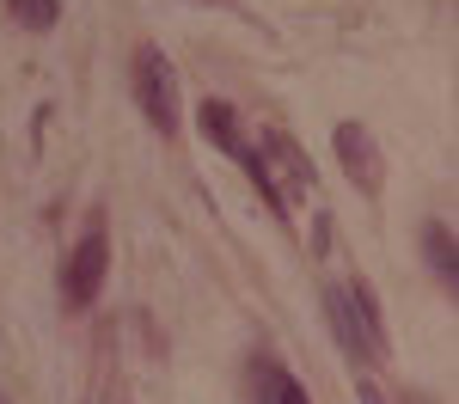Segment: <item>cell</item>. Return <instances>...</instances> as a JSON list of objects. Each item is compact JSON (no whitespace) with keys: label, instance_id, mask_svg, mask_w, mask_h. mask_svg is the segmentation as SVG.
<instances>
[{"label":"cell","instance_id":"obj_6","mask_svg":"<svg viewBox=\"0 0 459 404\" xmlns=\"http://www.w3.org/2000/svg\"><path fill=\"white\" fill-rule=\"evenodd\" d=\"M251 386H257V404H313L282 362H251Z\"/></svg>","mask_w":459,"mask_h":404},{"label":"cell","instance_id":"obj_7","mask_svg":"<svg viewBox=\"0 0 459 404\" xmlns=\"http://www.w3.org/2000/svg\"><path fill=\"white\" fill-rule=\"evenodd\" d=\"M423 257H429V270H435V276H441V288L454 294V227H447V220H429L423 227Z\"/></svg>","mask_w":459,"mask_h":404},{"label":"cell","instance_id":"obj_1","mask_svg":"<svg viewBox=\"0 0 459 404\" xmlns=\"http://www.w3.org/2000/svg\"><path fill=\"white\" fill-rule=\"evenodd\" d=\"M325 313H331V331L337 343L350 349L355 362H386L392 356V337H386V319H380V300L374 288L355 276L343 288H325Z\"/></svg>","mask_w":459,"mask_h":404},{"label":"cell","instance_id":"obj_4","mask_svg":"<svg viewBox=\"0 0 459 404\" xmlns=\"http://www.w3.org/2000/svg\"><path fill=\"white\" fill-rule=\"evenodd\" d=\"M331 153H337L343 178H350L361 196H380V190H386V153H380V142H374V129H368V123H337Z\"/></svg>","mask_w":459,"mask_h":404},{"label":"cell","instance_id":"obj_8","mask_svg":"<svg viewBox=\"0 0 459 404\" xmlns=\"http://www.w3.org/2000/svg\"><path fill=\"white\" fill-rule=\"evenodd\" d=\"M6 19L19 31H56L62 25V0H6Z\"/></svg>","mask_w":459,"mask_h":404},{"label":"cell","instance_id":"obj_2","mask_svg":"<svg viewBox=\"0 0 459 404\" xmlns=\"http://www.w3.org/2000/svg\"><path fill=\"white\" fill-rule=\"evenodd\" d=\"M129 86H135V105L147 110V123H153L160 135H178V116H184V105H178V68H172V56H166L160 43H142V49H135Z\"/></svg>","mask_w":459,"mask_h":404},{"label":"cell","instance_id":"obj_5","mask_svg":"<svg viewBox=\"0 0 459 404\" xmlns=\"http://www.w3.org/2000/svg\"><path fill=\"white\" fill-rule=\"evenodd\" d=\"M203 135H209L214 147H227V153L246 166L251 142H246V129H239V110L227 105V99H209V105H203Z\"/></svg>","mask_w":459,"mask_h":404},{"label":"cell","instance_id":"obj_10","mask_svg":"<svg viewBox=\"0 0 459 404\" xmlns=\"http://www.w3.org/2000/svg\"><path fill=\"white\" fill-rule=\"evenodd\" d=\"M411 404H435V399H411Z\"/></svg>","mask_w":459,"mask_h":404},{"label":"cell","instance_id":"obj_9","mask_svg":"<svg viewBox=\"0 0 459 404\" xmlns=\"http://www.w3.org/2000/svg\"><path fill=\"white\" fill-rule=\"evenodd\" d=\"M355 399H361V404H392V392H386V386H374V380H361Z\"/></svg>","mask_w":459,"mask_h":404},{"label":"cell","instance_id":"obj_3","mask_svg":"<svg viewBox=\"0 0 459 404\" xmlns=\"http://www.w3.org/2000/svg\"><path fill=\"white\" fill-rule=\"evenodd\" d=\"M105 270H110V239H105V220H92L68 245V257H62V306L86 313L105 294Z\"/></svg>","mask_w":459,"mask_h":404}]
</instances>
